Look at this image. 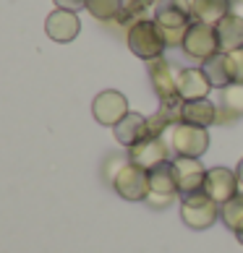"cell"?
I'll return each mask as SVG.
<instances>
[{"label":"cell","mask_w":243,"mask_h":253,"mask_svg":"<svg viewBox=\"0 0 243 253\" xmlns=\"http://www.w3.org/2000/svg\"><path fill=\"white\" fill-rule=\"evenodd\" d=\"M154 21L162 29L167 47H183L186 32H189V26L194 24L191 0H157Z\"/></svg>","instance_id":"obj_1"},{"label":"cell","mask_w":243,"mask_h":253,"mask_svg":"<svg viewBox=\"0 0 243 253\" xmlns=\"http://www.w3.org/2000/svg\"><path fill=\"white\" fill-rule=\"evenodd\" d=\"M126 42H128V50L146 63L154 58H162V52L167 47L162 29L157 26L154 18H144V21H136L134 26H128Z\"/></svg>","instance_id":"obj_2"},{"label":"cell","mask_w":243,"mask_h":253,"mask_svg":"<svg viewBox=\"0 0 243 253\" xmlns=\"http://www.w3.org/2000/svg\"><path fill=\"white\" fill-rule=\"evenodd\" d=\"M170 149L175 152V157L199 159L209 149V133H207V128L189 126V123L170 126Z\"/></svg>","instance_id":"obj_3"},{"label":"cell","mask_w":243,"mask_h":253,"mask_svg":"<svg viewBox=\"0 0 243 253\" xmlns=\"http://www.w3.org/2000/svg\"><path fill=\"white\" fill-rule=\"evenodd\" d=\"M149 79H152V86L160 97V105H170V107H178L183 105V99L178 94V73L181 71H173V65L167 63L165 58H154L149 60Z\"/></svg>","instance_id":"obj_4"},{"label":"cell","mask_w":243,"mask_h":253,"mask_svg":"<svg viewBox=\"0 0 243 253\" xmlns=\"http://www.w3.org/2000/svg\"><path fill=\"white\" fill-rule=\"evenodd\" d=\"M220 217V204H214L207 193H196L181 199V219L191 230H207Z\"/></svg>","instance_id":"obj_5"},{"label":"cell","mask_w":243,"mask_h":253,"mask_svg":"<svg viewBox=\"0 0 243 253\" xmlns=\"http://www.w3.org/2000/svg\"><path fill=\"white\" fill-rule=\"evenodd\" d=\"M113 188L126 201H144L149 196V172L128 159L113 177Z\"/></svg>","instance_id":"obj_6"},{"label":"cell","mask_w":243,"mask_h":253,"mask_svg":"<svg viewBox=\"0 0 243 253\" xmlns=\"http://www.w3.org/2000/svg\"><path fill=\"white\" fill-rule=\"evenodd\" d=\"M183 52L194 60H209L212 55L220 52V42H217V32L214 26L209 24H201V21H194L186 32V40H183Z\"/></svg>","instance_id":"obj_7"},{"label":"cell","mask_w":243,"mask_h":253,"mask_svg":"<svg viewBox=\"0 0 243 253\" xmlns=\"http://www.w3.org/2000/svg\"><path fill=\"white\" fill-rule=\"evenodd\" d=\"M128 112H131L128 99L115 89L99 91V94L95 97V102H92V115H95V120L99 126H107V128H115Z\"/></svg>","instance_id":"obj_8"},{"label":"cell","mask_w":243,"mask_h":253,"mask_svg":"<svg viewBox=\"0 0 243 253\" xmlns=\"http://www.w3.org/2000/svg\"><path fill=\"white\" fill-rule=\"evenodd\" d=\"M173 167H175V177H178V196L181 199L204 193V177H207V170H204V165L199 162V159L175 157Z\"/></svg>","instance_id":"obj_9"},{"label":"cell","mask_w":243,"mask_h":253,"mask_svg":"<svg viewBox=\"0 0 243 253\" xmlns=\"http://www.w3.org/2000/svg\"><path fill=\"white\" fill-rule=\"evenodd\" d=\"M238 175L236 170H228V167H212L207 170V177H204V193L209 196L214 204H228L233 196H238Z\"/></svg>","instance_id":"obj_10"},{"label":"cell","mask_w":243,"mask_h":253,"mask_svg":"<svg viewBox=\"0 0 243 253\" xmlns=\"http://www.w3.org/2000/svg\"><path fill=\"white\" fill-rule=\"evenodd\" d=\"M128 159L149 172V170H154L157 165L170 162V146L162 141V136H149L142 144L128 149Z\"/></svg>","instance_id":"obj_11"},{"label":"cell","mask_w":243,"mask_h":253,"mask_svg":"<svg viewBox=\"0 0 243 253\" xmlns=\"http://www.w3.org/2000/svg\"><path fill=\"white\" fill-rule=\"evenodd\" d=\"M45 32H48V37L52 42H71V40H76L79 32H81V21H79V16L73 13V11H52L48 18H45Z\"/></svg>","instance_id":"obj_12"},{"label":"cell","mask_w":243,"mask_h":253,"mask_svg":"<svg viewBox=\"0 0 243 253\" xmlns=\"http://www.w3.org/2000/svg\"><path fill=\"white\" fill-rule=\"evenodd\" d=\"M113 133L118 138V144L131 149V146L142 144L144 138H149V118L139 115V112H128V115L113 128Z\"/></svg>","instance_id":"obj_13"},{"label":"cell","mask_w":243,"mask_h":253,"mask_svg":"<svg viewBox=\"0 0 243 253\" xmlns=\"http://www.w3.org/2000/svg\"><path fill=\"white\" fill-rule=\"evenodd\" d=\"M212 89L209 79L204 76L201 68H183L178 73V94L183 102H191V99H207Z\"/></svg>","instance_id":"obj_14"},{"label":"cell","mask_w":243,"mask_h":253,"mask_svg":"<svg viewBox=\"0 0 243 253\" xmlns=\"http://www.w3.org/2000/svg\"><path fill=\"white\" fill-rule=\"evenodd\" d=\"M220 42V52H236L243 47V16L228 13L222 21L214 26Z\"/></svg>","instance_id":"obj_15"},{"label":"cell","mask_w":243,"mask_h":253,"mask_svg":"<svg viewBox=\"0 0 243 253\" xmlns=\"http://www.w3.org/2000/svg\"><path fill=\"white\" fill-rule=\"evenodd\" d=\"M217 107L209 99H191L181 105V123L189 126H199V128H209L217 120Z\"/></svg>","instance_id":"obj_16"},{"label":"cell","mask_w":243,"mask_h":253,"mask_svg":"<svg viewBox=\"0 0 243 253\" xmlns=\"http://www.w3.org/2000/svg\"><path fill=\"white\" fill-rule=\"evenodd\" d=\"M228 13H233V0H191L194 21L217 26Z\"/></svg>","instance_id":"obj_17"},{"label":"cell","mask_w":243,"mask_h":253,"mask_svg":"<svg viewBox=\"0 0 243 253\" xmlns=\"http://www.w3.org/2000/svg\"><path fill=\"white\" fill-rule=\"evenodd\" d=\"M149 193H162V196H175L178 193V177H175L173 159L170 162L157 165L149 170Z\"/></svg>","instance_id":"obj_18"},{"label":"cell","mask_w":243,"mask_h":253,"mask_svg":"<svg viewBox=\"0 0 243 253\" xmlns=\"http://www.w3.org/2000/svg\"><path fill=\"white\" fill-rule=\"evenodd\" d=\"M243 118V84H230L222 89V99H220V112L217 120L228 123V120Z\"/></svg>","instance_id":"obj_19"},{"label":"cell","mask_w":243,"mask_h":253,"mask_svg":"<svg viewBox=\"0 0 243 253\" xmlns=\"http://www.w3.org/2000/svg\"><path fill=\"white\" fill-rule=\"evenodd\" d=\"M201 71H204V76L209 79L212 84V89L217 86V89H225L233 84V76H230V68H228V55L225 52H217V55H212L209 60H204L201 63Z\"/></svg>","instance_id":"obj_20"},{"label":"cell","mask_w":243,"mask_h":253,"mask_svg":"<svg viewBox=\"0 0 243 253\" xmlns=\"http://www.w3.org/2000/svg\"><path fill=\"white\" fill-rule=\"evenodd\" d=\"M123 0H89L87 3V11L99 18V21H113V18H120L123 13Z\"/></svg>","instance_id":"obj_21"},{"label":"cell","mask_w":243,"mask_h":253,"mask_svg":"<svg viewBox=\"0 0 243 253\" xmlns=\"http://www.w3.org/2000/svg\"><path fill=\"white\" fill-rule=\"evenodd\" d=\"M220 219L225 222L233 232H236V227L243 222V193L233 196L228 204H222V206H220Z\"/></svg>","instance_id":"obj_22"},{"label":"cell","mask_w":243,"mask_h":253,"mask_svg":"<svg viewBox=\"0 0 243 253\" xmlns=\"http://www.w3.org/2000/svg\"><path fill=\"white\" fill-rule=\"evenodd\" d=\"M225 55H228V68H230L233 84H243V47L236 52H225Z\"/></svg>","instance_id":"obj_23"},{"label":"cell","mask_w":243,"mask_h":253,"mask_svg":"<svg viewBox=\"0 0 243 253\" xmlns=\"http://www.w3.org/2000/svg\"><path fill=\"white\" fill-rule=\"evenodd\" d=\"M126 162H128V157H110V159H107V170H105V175H107L110 183H113V177L118 175V170H120V167H123Z\"/></svg>","instance_id":"obj_24"},{"label":"cell","mask_w":243,"mask_h":253,"mask_svg":"<svg viewBox=\"0 0 243 253\" xmlns=\"http://www.w3.org/2000/svg\"><path fill=\"white\" fill-rule=\"evenodd\" d=\"M89 0H55V5L60 8V11H81V8H87Z\"/></svg>","instance_id":"obj_25"},{"label":"cell","mask_w":243,"mask_h":253,"mask_svg":"<svg viewBox=\"0 0 243 253\" xmlns=\"http://www.w3.org/2000/svg\"><path fill=\"white\" fill-rule=\"evenodd\" d=\"M149 206H157V209H162V206H167L173 201V196H162V193H149L146 199H144Z\"/></svg>","instance_id":"obj_26"},{"label":"cell","mask_w":243,"mask_h":253,"mask_svg":"<svg viewBox=\"0 0 243 253\" xmlns=\"http://www.w3.org/2000/svg\"><path fill=\"white\" fill-rule=\"evenodd\" d=\"M236 175H238V183H241V188H243V159H241L238 167H236Z\"/></svg>","instance_id":"obj_27"},{"label":"cell","mask_w":243,"mask_h":253,"mask_svg":"<svg viewBox=\"0 0 243 253\" xmlns=\"http://www.w3.org/2000/svg\"><path fill=\"white\" fill-rule=\"evenodd\" d=\"M236 235H238V243H243V222L236 227Z\"/></svg>","instance_id":"obj_28"}]
</instances>
